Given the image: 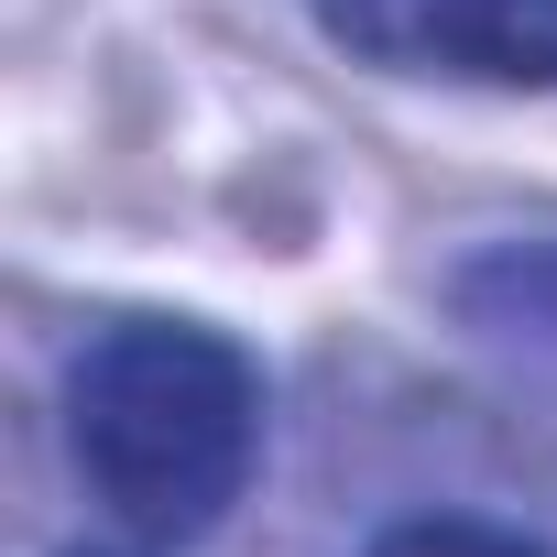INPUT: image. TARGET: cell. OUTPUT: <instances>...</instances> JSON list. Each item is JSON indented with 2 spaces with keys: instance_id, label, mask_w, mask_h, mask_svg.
I'll use <instances>...</instances> for the list:
<instances>
[{
  "instance_id": "obj_1",
  "label": "cell",
  "mask_w": 557,
  "mask_h": 557,
  "mask_svg": "<svg viewBox=\"0 0 557 557\" xmlns=\"http://www.w3.org/2000/svg\"><path fill=\"white\" fill-rule=\"evenodd\" d=\"M66 448L132 535L197 546L251 492L262 361L197 318H121L66 361Z\"/></svg>"
},
{
  "instance_id": "obj_2",
  "label": "cell",
  "mask_w": 557,
  "mask_h": 557,
  "mask_svg": "<svg viewBox=\"0 0 557 557\" xmlns=\"http://www.w3.org/2000/svg\"><path fill=\"white\" fill-rule=\"evenodd\" d=\"M318 34L372 77L557 88V0H307Z\"/></svg>"
},
{
  "instance_id": "obj_3",
  "label": "cell",
  "mask_w": 557,
  "mask_h": 557,
  "mask_svg": "<svg viewBox=\"0 0 557 557\" xmlns=\"http://www.w3.org/2000/svg\"><path fill=\"white\" fill-rule=\"evenodd\" d=\"M448 318L503 339V350H535L557 361V240H492L448 273Z\"/></svg>"
},
{
  "instance_id": "obj_4",
  "label": "cell",
  "mask_w": 557,
  "mask_h": 557,
  "mask_svg": "<svg viewBox=\"0 0 557 557\" xmlns=\"http://www.w3.org/2000/svg\"><path fill=\"white\" fill-rule=\"evenodd\" d=\"M361 557H546L524 524H492V513H405L383 524Z\"/></svg>"
},
{
  "instance_id": "obj_5",
  "label": "cell",
  "mask_w": 557,
  "mask_h": 557,
  "mask_svg": "<svg viewBox=\"0 0 557 557\" xmlns=\"http://www.w3.org/2000/svg\"><path fill=\"white\" fill-rule=\"evenodd\" d=\"M66 557H121V546H66Z\"/></svg>"
}]
</instances>
